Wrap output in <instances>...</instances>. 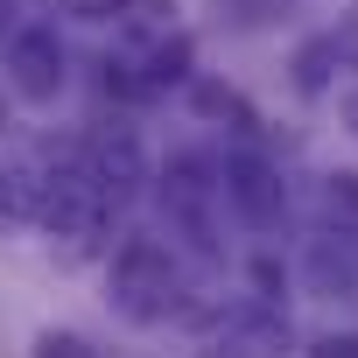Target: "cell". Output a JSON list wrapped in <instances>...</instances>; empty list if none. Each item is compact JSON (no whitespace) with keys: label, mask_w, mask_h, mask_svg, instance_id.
<instances>
[{"label":"cell","mask_w":358,"mask_h":358,"mask_svg":"<svg viewBox=\"0 0 358 358\" xmlns=\"http://www.w3.org/2000/svg\"><path fill=\"white\" fill-rule=\"evenodd\" d=\"M190 295H197V281H190V260H183L176 239L127 232L113 246V260H106V302H113V316L155 330L169 316H190Z\"/></svg>","instance_id":"cell-1"},{"label":"cell","mask_w":358,"mask_h":358,"mask_svg":"<svg viewBox=\"0 0 358 358\" xmlns=\"http://www.w3.org/2000/svg\"><path fill=\"white\" fill-rule=\"evenodd\" d=\"M155 197H162L176 246H190L197 260H225V176L204 148L169 155L162 176H155Z\"/></svg>","instance_id":"cell-2"},{"label":"cell","mask_w":358,"mask_h":358,"mask_svg":"<svg viewBox=\"0 0 358 358\" xmlns=\"http://www.w3.org/2000/svg\"><path fill=\"white\" fill-rule=\"evenodd\" d=\"M218 176H225V211H232L246 232H281V218H288V183H281V162H274L260 141H239V148L218 162Z\"/></svg>","instance_id":"cell-3"},{"label":"cell","mask_w":358,"mask_h":358,"mask_svg":"<svg viewBox=\"0 0 358 358\" xmlns=\"http://www.w3.org/2000/svg\"><path fill=\"white\" fill-rule=\"evenodd\" d=\"M78 162H85V176L99 183V197L113 204V211H127L155 176H148V155H141V134L134 127H99L85 148H78Z\"/></svg>","instance_id":"cell-4"},{"label":"cell","mask_w":358,"mask_h":358,"mask_svg":"<svg viewBox=\"0 0 358 358\" xmlns=\"http://www.w3.org/2000/svg\"><path fill=\"white\" fill-rule=\"evenodd\" d=\"M0 71H8V85L29 99V106H50L64 92V43L50 22H22L8 36V50H0Z\"/></svg>","instance_id":"cell-5"},{"label":"cell","mask_w":358,"mask_h":358,"mask_svg":"<svg viewBox=\"0 0 358 358\" xmlns=\"http://www.w3.org/2000/svg\"><path fill=\"white\" fill-rule=\"evenodd\" d=\"M211 337L239 344L246 358H288V351H295V323H288V309H281V302H260V295L225 302V309L211 316Z\"/></svg>","instance_id":"cell-6"},{"label":"cell","mask_w":358,"mask_h":358,"mask_svg":"<svg viewBox=\"0 0 358 358\" xmlns=\"http://www.w3.org/2000/svg\"><path fill=\"white\" fill-rule=\"evenodd\" d=\"M57 162H64V155H43V148H22V155L0 162V218H8V225H43Z\"/></svg>","instance_id":"cell-7"},{"label":"cell","mask_w":358,"mask_h":358,"mask_svg":"<svg viewBox=\"0 0 358 358\" xmlns=\"http://www.w3.org/2000/svg\"><path fill=\"white\" fill-rule=\"evenodd\" d=\"M302 288L309 295H358V232H337V225H316L309 246H302Z\"/></svg>","instance_id":"cell-8"},{"label":"cell","mask_w":358,"mask_h":358,"mask_svg":"<svg viewBox=\"0 0 358 358\" xmlns=\"http://www.w3.org/2000/svg\"><path fill=\"white\" fill-rule=\"evenodd\" d=\"M141 85H148V99L155 92H169V85H197V43L183 36V29H169V36H155L141 57Z\"/></svg>","instance_id":"cell-9"},{"label":"cell","mask_w":358,"mask_h":358,"mask_svg":"<svg viewBox=\"0 0 358 358\" xmlns=\"http://www.w3.org/2000/svg\"><path fill=\"white\" fill-rule=\"evenodd\" d=\"M190 106H197L204 120H232V134H239V141H260V113H253V106H246L232 85H218V78H197V85H190Z\"/></svg>","instance_id":"cell-10"},{"label":"cell","mask_w":358,"mask_h":358,"mask_svg":"<svg viewBox=\"0 0 358 358\" xmlns=\"http://www.w3.org/2000/svg\"><path fill=\"white\" fill-rule=\"evenodd\" d=\"M288 71H295V92H302V99H323V92L337 85V71H344V64H337L330 36H309V43L295 50V64H288Z\"/></svg>","instance_id":"cell-11"},{"label":"cell","mask_w":358,"mask_h":358,"mask_svg":"<svg viewBox=\"0 0 358 358\" xmlns=\"http://www.w3.org/2000/svg\"><path fill=\"white\" fill-rule=\"evenodd\" d=\"M29 358H99V344H92L85 330H36Z\"/></svg>","instance_id":"cell-12"},{"label":"cell","mask_w":358,"mask_h":358,"mask_svg":"<svg viewBox=\"0 0 358 358\" xmlns=\"http://www.w3.org/2000/svg\"><path fill=\"white\" fill-rule=\"evenodd\" d=\"M323 36H330L337 64H344V71H358V8H351V15H337V29H323Z\"/></svg>","instance_id":"cell-13"},{"label":"cell","mask_w":358,"mask_h":358,"mask_svg":"<svg viewBox=\"0 0 358 358\" xmlns=\"http://www.w3.org/2000/svg\"><path fill=\"white\" fill-rule=\"evenodd\" d=\"M302 358H358V330H330V337H309Z\"/></svg>","instance_id":"cell-14"},{"label":"cell","mask_w":358,"mask_h":358,"mask_svg":"<svg viewBox=\"0 0 358 358\" xmlns=\"http://www.w3.org/2000/svg\"><path fill=\"white\" fill-rule=\"evenodd\" d=\"M57 8H64V15H85V22H113L127 0H57Z\"/></svg>","instance_id":"cell-15"},{"label":"cell","mask_w":358,"mask_h":358,"mask_svg":"<svg viewBox=\"0 0 358 358\" xmlns=\"http://www.w3.org/2000/svg\"><path fill=\"white\" fill-rule=\"evenodd\" d=\"M197 358H246V351H239V344H225V337H204V351H197Z\"/></svg>","instance_id":"cell-16"},{"label":"cell","mask_w":358,"mask_h":358,"mask_svg":"<svg viewBox=\"0 0 358 358\" xmlns=\"http://www.w3.org/2000/svg\"><path fill=\"white\" fill-rule=\"evenodd\" d=\"M337 113H344V127H351V134H358V85H351V92H344V106H337Z\"/></svg>","instance_id":"cell-17"},{"label":"cell","mask_w":358,"mask_h":358,"mask_svg":"<svg viewBox=\"0 0 358 358\" xmlns=\"http://www.w3.org/2000/svg\"><path fill=\"white\" fill-rule=\"evenodd\" d=\"M15 8H22V0H0V22H8V15H15Z\"/></svg>","instance_id":"cell-18"}]
</instances>
